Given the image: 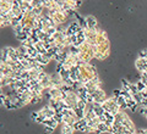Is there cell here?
Instances as JSON below:
<instances>
[{"label": "cell", "mask_w": 147, "mask_h": 134, "mask_svg": "<svg viewBox=\"0 0 147 134\" xmlns=\"http://www.w3.org/2000/svg\"><path fill=\"white\" fill-rule=\"evenodd\" d=\"M39 117H42V118H44V119H48V118H53L54 116H55V111L50 107L49 105H47V106H44V107H42L39 111Z\"/></svg>", "instance_id": "obj_1"}, {"label": "cell", "mask_w": 147, "mask_h": 134, "mask_svg": "<svg viewBox=\"0 0 147 134\" xmlns=\"http://www.w3.org/2000/svg\"><path fill=\"white\" fill-rule=\"evenodd\" d=\"M80 31H82V28H81V26L79 25V22H77V21H74V22H71V23L67 26V29H66V35H67V37L75 35V34L79 33Z\"/></svg>", "instance_id": "obj_2"}, {"label": "cell", "mask_w": 147, "mask_h": 134, "mask_svg": "<svg viewBox=\"0 0 147 134\" xmlns=\"http://www.w3.org/2000/svg\"><path fill=\"white\" fill-rule=\"evenodd\" d=\"M92 96H93V99H94V103H98V104H103L104 101H107V99H108L107 94H105L102 89H98Z\"/></svg>", "instance_id": "obj_3"}, {"label": "cell", "mask_w": 147, "mask_h": 134, "mask_svg": "<svg viewBox=\"0 0 147 134\" xmlns=\"http://www.w3.org/2000/svg\"><path fill=\"white\" fill-rule=\"evenodd\" d=\"M135 66H136L139 72H141V73L146 72V70H147V59H137L135 61Z\"/></svg>", "instance_id": "obj_4"}, {"label": "cell", "mask_w": 147, "mask_h": 134, "mask_svg": "<svg viewBox=\"0 0 147 134\" xmlns=\"http://www.w3.org/2000/svg\"><path fill=\"white\" fill-rule=\"evenodd\" d=\"M86 21H87V26H88V29L91 31H94L96 28L98 27V23H97V20H96L94 16H87L86 17Z\"/></svg>", "instance_id": "obj_5"}, {"label": "cell", "mask_w": 147, "mask_h": 134, "mask_svg": "<svg viewBox=\"0 0 147 134\" xmlns=\"http://www.w3.org/2000/svg\"><path fill=\"white\" fill-rule=\"evenodd\" d=\"M59 124H60V123H59L58 121H57V119H55L54 117L53 118H48V119H45V121L43 122V126H47V127H52V128H57L58 126H59Z\"/></svg>", "instance_id": "obj_6"}, {"label": "cell", "mask_w": 147, "mask_h": 134, "mask_svg": "<svg viewBox=\"0 0 147 134\" xmlns=\"http://www.w3.org/2000/svg\"><path fill=\"white\" fill-rule=\"evenodd\" d=\"M60 127H61V134H74V132H75L74 127L69 126V124L61 123V124H60Z\"/></svg>", "instance_id": "obj_7"}, {"label": "cell", "mask_w": 147, "mask_h": 134, "mask_svg": "<svg viewBox=\"0 0 147 134\" xmlns=\"http://www.w3.org/2000/svg\"><path fill=\"white\" fill-rule=\"evenodd\" d=\"M74 110V112H75V115H76V117L79 118V119H82V118H85V115H86V111H84V110H80L79 107H74L72 109Z\"/></svg>", "instance_id": "obj_8"}, {"label": "cell", "mask_w": 147, "mask_h": 134, "mask_svg": "<svg viewBox=\"0 0 147 134\" xmlns=\"http://www.w3.org/2000/svg\"><path fill=\"white\" fill-rule=\"evenodd\" d=\"M77 107H79L80 110H84V111H86L87 110V107H88V104H87V101L86 100H82V99H80L79 101H77Z\"/></svg>", "instance_id": "obj_9"}, {"label": "cell", "mask_w": 147, "mask_h": 134, "mask_svg": "<svg viewBox=\"0 0 147 134\" xmlns=\"http://www.w3.org/2000/svg\"><path fill=\"white\" fill-rule=\"evenodd\" d=\"M117 103L118 105L120 106V109L124 110V109H127V104H126V99H124L123 96H120V98H118L117 99Z\"/></svg>", "instance_id": "obj_10"}, {"label": "cell", "mask_w": 147, "mask_h": 134, "mask_svg": "<svg viewBox=\"0 0 147 134\" xmlns=\"http://www.w3.org/2000/svg\"><path fill=\"white\" fill-rule=\"evenodd\" d=\"M135 84H136V87H137V89H139L140 93L147 89V87H146V84H145V82H144V81H141V79H140L139 82H136Z\"/></svg>", "instance_id": "obj_11"}, {"label": "cell", "mask_w": 147, "mask_h": 134, "mask_svg": "<svg viewBox=\"0 0 147 134\" xmlns=\"http://www.w3.org/2000/svg\"><path fill=\"white\" fill-rule=\"evenodd\" d=\"M120 91H121V96L124 99H126V100H129V99H132V95H131V93L127 89H120Z\"/></svg>", "instance_id": "obj_12"}, {"label": "cell", "mask_w": 147, "mask_h": 134, "mask_svg": "<svg viewBox=\"0 0 147 134\" xmlns=\"http://www.w3.org/2000/svg\"><path fill=\"white\" fill-rule=\"evenodd\" d=\"M129 91L131 93V95H132V96L140 93L139 89H137V87H136V84H134V83H131V84H130V88H129Z\"/></svg>", "instance_id": "obj_13"}, {"label": "cell", "mask_w": 147, "mask_h": 134, "mask_svg": "<svg viewBox=\"0 0 147 134\" xmlns=\"http://www.w3.org/2000/svg\"><path fill=\"white\" fill-rule=\"evenodd\" d=\"M54 118L61 124L63 121H64V115H63V112H57V113H55V116H54Z\"/></svg>", "instance_id": "obj_14"}, {"label": "cell", "mask_w": 147, "mask_h": 134, "mask_svg": "<svg viewBox=\"0 0 147 134\" xmlns=\"http://www.w3.org/2000/svg\"><path fill=\"white\" fill-rule=\"evenodd\" d=\"M15 37H16V39H18V40H20V41H21V43H24V41H25L26 39H28V38H30V37H28V35H26L25 33L17 34V35H15Z\"/></svg>", "instance_id": "obj_15"}, {"label": "cell", "mask_w": 147, "mask_h": 134, "mask_svg": "<svg viewBox=\"0 0 147 134\" xmlns=\"http://www.w3.org/2000/svg\"><path fill=\"white\" fill-rule=\"evenodd\" d=\"M130 84H131V83L129 82V81L121 79V88H123V89H127V90H129V88H130Z\"/></svg>", "instance_id": "obj_16"}, {"label": "cell", "mask_w": 147, "mask_h": 134, "mask_svg": "<svg viewBox=\"0 0 147 134\" xmlns=\"http://www.w3.org/2000/svg\"><path fill=\"white\" fill-rule=\"evenodd\" d=\"M137 112H139V113L141 115V116L146 117V115H147V109H146V107H144V106H140L139 110H137Z\"/></svg>", "instance_id": "obj_17"}, {"label": "cell", "mask_w": 147, "mask_h": 134, "mask_svg": "<svg viewBox=\"0 0 147 134\" xmlns=\"http://www.w3.org/2000/svg\"><path fill=\"white\" fill-rule=\"evenodd\" d=\"M132 99H134V100H135V101H136V103L139 104V105H140V104L142 103V96H141V94H140V93L132 96Z\"/></svg>", "instance_id": "obj_18"}, {"label": "cell", "mask_w": 147, "mask_h": 134, "mask_svg": "<svg viewBox=\"0 0 147 134\" xmlns=\"http://www.w3.org/2000/svg\"><path fill=\"white\" fill-rule=\"evenodd\" d=\"M139 59H147V49L141 50L139 53Z\"/></svg>", "instance_id": "obj_19"}, {"label": "cell", "mask_w": 147, "mask_h": 134, "mask_svg": "<svg viewBox=\"0 0 147 134\" xmlns=\"http://www.w3.org/2000/svg\"><path fill=\"white\" fill-rule=\"evenodd\" d=\"M38 117H39V112H32V113H31V119H32V121L37 122Z\"/></svg>", "instance_id": "obj_20"}, {"label": "cell", "mask_w": 147, "mask_h": 134, "mask_svg": "<svg viewBox=\"0 0 147 134\" xmlns=\"http://www.w3.org/2000/svg\"><path fill=\"white\" fill-rule=\"evenodd\" d=\"M44 132L47 133V134H52L54 132V128L52 127H47V126H44Z\"/></svg>", "instance_id": "obj_21"}, {"label": "cell", "mask_w": 147, "mask_h": 134, "mask_svg": "<svg viewBox=\"0 0 147 134\" xmlns=\"http://www.w3.org/2000/svg\"><path fill=\"white\" fill-rule=\"evenodd\" d=\"M81 4H82V1H80V0H75V10H77V9L81 6Z\"/></svg>", "instance_id": "obj_22"}, {"label": "cell", "mask_w": 147, "mask_h": 134, "mask_svg": "<svg viewBox=\"0 0 147 134\" xmlns=\"http://www.w3.org/2000/svg\"><path fill=\"white\" fill-rule=\"evenodd\" d=\"M136 134H147V129H137Z\"/></svg>", "instance_id": "obj_23"}, {"label": "cell", "mask_w": 147, "mask_h": 134, "mask_svg": "<svg viewBox=\"0 0 147 134\" xmlns=\"http://www.w3.org/2000/svg\"><path fill=\"white\" fill-rule=\"evenodd\" d=\"M141 96H142V99H147V89L144 90V91H141Z\"/></svg>", "instance_id": "obj_24"}, {"label": "cell", "mask_w": 147, "mask_h": 134, "mask_svg": "<svg viewBox=\"0 0 147 134\" xmlns=\"http://www.w3.org/2000/svg\"><path fill=\"white\" fill-rule=\"evenodd\" d=\"M140 106H144V107L147 109V99H142V103L140 104Z\"/></svg>", "instance_id": "obj_25"}, {"label": "cell", "mask_w": 147, "mask_h": 134, "mask_svg": "<svg viewBox=\"0 0 147 134\" xmlns=\"http://www.w3.org/2000/svg\"><path fill=\"white\" fill-rule=\"evenodd\" d=\"M145 118H146V119H147V115H146V117H145Z\"/></svg>", "instance_id": "obj_26"}]
</instances>
